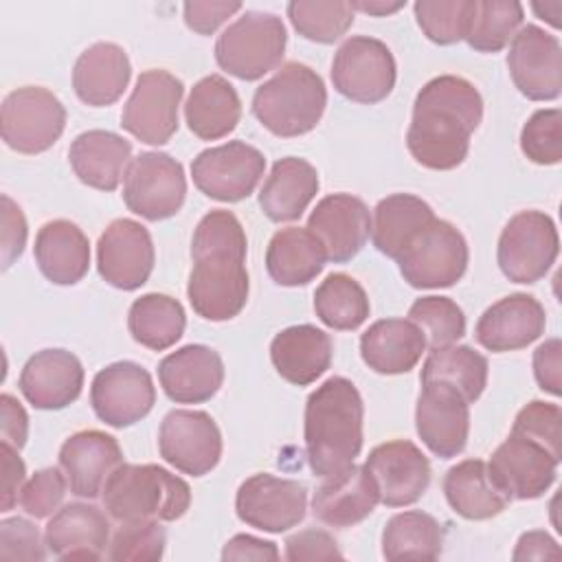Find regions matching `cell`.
Returning <instances> with one entry per match:
<instances>
[{
  "mask_svg": "<svg viewBox=\"0 0 562 562\" xmlns=\"http://www.w3.org/2000/svg\"><path fill=\"white\" fill-rule=\"evenodd\" d=\"M443 494L452 512L468 520L494 518L509 505V496L492 481L487 463L481 459L452 465L443 476Z\"/></svg>",
  "mask_w": 562,
  "mask_h": 562,
  "instance_id": "obj_37",
  "label": "cell"
},
{
  "mask_svg": "<svg viewBox=\"0 0 562 562\" xmlns=\"http://www.w3.org/2000/svg\"><path fill=\"white\" fill-rule=\"evenodd\" d=\"M187 198L182 165L165 151H140L123 178V202L149 222L173 217Z\"/></svg>",
  "mask_w": 562,
  "mask_h": 562,
  "instance_id": "obj_10",
  "label": "cell"
},
{
  "mask_svg": "<svg viewBox=\"0 0 562 562\" xmlns=\"http://www.w3.org/2000/svg\"><path fill=\"white\" fill-rule=\"evenodd\" d=\"M334 345L327 331L316 325H292L270 342V360L277 373L296 386L316 382L331 364Z\"/></svg>",
  "mask_w": 562,
  "mask_h": 562,
  "instance_id": "obj_29",
  "label": "cell"
},
{
  "mask_svg": "<svg viewBox=\"0 0 562 562\" xmlns=\"http://www.w3.org/2000/svg\"><path fill=\"white\" fill-rule=\"evenodd\" d=\"M285 560H342L338 542L325 529H303L285 540Z\"/></svg>",
  "mask_w": 562,
  "mask_h": 562,
  "instance_id": "obj_52",
  "label": "cell"
},
{
  "mask_svg": "<svg viewBox=\"0 0 562 562\" xmlns=\"http://www.w3.org/2000/svg\"><path fill=\"white\" fill-rule=\"evenodd\" d=\"M18 384L31 406L59 411L81 395L83 367L66 349H42L26 360Z\"/></svg>",
  "mask_w": 562,
  "mask_h": 562,
  "instance_id": "obj_24",
  "label": "cell"
},
{
  "mask_svg": "<svg viewBox=\"0 0 562 562\" xmlns=\"http://www.w3.org/2000/svg\"><path fill=\"white\" fill-rule=\"evenodd\" d=\"M547 314L542 303L525 292L509 294L492 303L476 321L474 336L479 345L494 353L516 351L544 334Z\"/></svg>",
  "mask_w": 562,
  "mask_h": 562,
  "instance_id": "obj_23",
  "label": "cell"
},
{
  "mask_svg": "<svg viewBox=\"0 0 562 562\" xmlns=\"http://www.w3.org/2000/svg\"><path fill=\"white\" fill-rule=\"evenodd\" d=\"M560 237L555 222L542 211H520L501 231L496 259L514 283H536L555 263Z\"/></svg>",
  "mask_w": 562,
  "mask_h": 562,
  "instance_id": "obj_8",
  "label": "cell"
},
{
  "mask_svg": "<svg viewBox=\"0 0 562 562\" xmlns=\"http://www.w3.org/2000/svg\"><path fill=\"white\" fill-rule=\"evenodd\" d=\"M26 217L22 209L2 193V268H11V263L22 255L26 246Z\"/></svg>",
  "mask_w": 562,
  "mask_h": 562,
  "instance_id": "obj_54",
  "label": "cell"
},
{
  "mask_svg": "<svg viewBox=\"0 0 562 562\" xmlns=\"http://www.w3.org/2000/svg\"><path fill=\"white\" fill-rule=\"evenodd\" d=\"M156 402V386L147 369L132 360H121L97 371L90 384L94 415L112 428L140 422Z\"/></svg>",
  "mask_w": 562,
  "mask_h": 562,
  "instance_id": "obj_15",
  "label": "cell"
},
{
  "mask_svg": "<svg viewBox=\"0 0 562 562\" xmlns=\"http://www.w3.org/2000/svg\"><path fill=\"white\" fill-rule=\"evenodd\" d=\"M520 149L536 165L562 160V112L558 108L536 110L520 132Z\"/></svg>",
  "mask_w": 562,
  "mask_h": 562,
  "instance_id": "obj_48",
  "label": "cell"
},
{
  "mask_svg": "<svg viewBox=\"0 0 562 562\" xmlns=\"http://www.w3.org/2000/svg\"><path fill=\"white\" fill-rule=\"evenodd\" d=\"M307 490L299 481L259 472L248 476L235 496L241 522L268 533H281L305 518Z\"/></svg>",
  "mask_w": 562,
  "mask_h": 562,
  "instance_id": "obj_16",
  "label": "cell"
},
{
  "mask_svg": "<svg viewBox=\"0 0 562 562\" xmlns=\"http://www.w3.org/2000/svg\"><path fill=\"white\" fill-rule=\"evenodd\" d=\"M481 119L483 99L474 83L457 75H439L415 97L406 147L426 169H454L465 160Z\"/></svg>",
  "mask_w": 562,
  "mask_h": 562,
  "instance_id": "obj_2",
  "label": "cell"
},
{
  "mask_svg": "<svg viewBox=\"0 0 562 562\" xmlns=\"http://www.w3.org/2000/svg\"><path fill=\"white\" fill-rule=\"evenodd\" d=\"M46 540L42 542L40 529L26 518H4L0 522V560L42 562L46 558Z\"/></svg>",
  "mask_w": 562,
  "mask_h": 562,
  "instance_id": "obj_51",
  "label": "cell"
},
{
  "mask_svg": "<svg viewBox=\"0 0 562 562\" xmlns=\"http://www.w3.org/2000/svg\"><path fill=\"white\" fill-rule=\"evenodd\" d=\"M35 261L55 285L79 283L90 268V241L70 220L46 222L35 235Z\"/></svg>",
  "mask_w": 562,
  "mask_h": 562,
  "instance_id": "obj_32",
  "label": "cell"
},
{
  "mask_svg": "<svg viewBox=\"0 0 562 562\" xmlns=\"http://www.w3.org/2000/svg\"><path fill=\"white\" fill-rule=\"evenodd\" d=\"M66 474L59 468L37 470L20 490V507L33 518H48L66 496Z\"/></svg>",
  "mask_w": 562,
  "mask_h": 562,
  "instance_id": "obj_50",
  "label": "cell"
},
{
  "mask_svg": "<svg viewBox=\"0 0 562 562\" xmlns=\"http://www.w3.org/2000/svg\"><path fill=\"white\" fill-rule=\"evenodd\" d=\"M522 18L525 9L516 0H474L465 42L479 53H498L518 33Z\"/></svg>",
  "mask_w": 562,
  "mask_h": 562,
  "instance_id": "obj_43",
  "label": "cell"
},
{
  "mask_svg": "<svg viewBox=\"0 0 562 562\" xmlns=\"http://www.w3.org/2000/svg\"><path fill=\"white\" fill-rule=\"evenodd\" d=\"M380 503L386 507H406L417 503L430 485V463L426 454L408 439H393L375 446L367 461Z\"/></svg>",
  "mask_w": 562,
  "mask_h": 562,
  "instance_id": "obj_21",
  "label": "cell"
},
{
  "mask_svg": "<svg viewBox=\"0 0 562 562\" xmlns=\"http://www.w3.org/2000/svg\"><path fill=\"white\" fill-rule=\"evenodd\" d=\"M239 119V94L222 75H206L191 88L184 103V121L198 138H224L237 127Z\"/></svg>",
  "mask_w": 562,
  "mask_h": 562,
  "instance_id": "obj_35",
  "label": "cell"
},
{
  "mask_svg": "<svg viewBox=\"0 0 562 562\" xmlns=\"http://www.w3.org/2000/svg\"><path fill=\"white\" fill-rule=\"evenodd\" d=\"M158 380L171 402L202 404L220 391L224 362L222 356L206 345H184L160 360Z\"/></svg>",
  "mask_w": 562,
  "mask_h": 562,
  "instance_id": "obj_26",
  "label": "cell"
},
{
  "mask_svg": "<svg viewBox=\"0 0 562 562\" xmlns=\"http://www.w3.org/2000/svg\"><path fill=\"white\" fill-rule=\"evenodd\" d=\"M408 321L422 329L430 351L454 345L465 334L463 310L450 296L430 294L417 299L408 310Z\"/></svg>",
  "mask_w": 562,
  "mask_h": 562,
  "instance_id": "obj_45",
  "label": "cell"
},
{
  "mask_svg": "<svg viewBox=\"0 0 562 562\" xmlns=\"http://www.w3.org/2000/svg\"><path fill=\"white\" fill-rule=\"evenodd\" d=\"M132 77L127 53L114 42H97L88 46L75 61V94L92 108L112 105L121 99Z\"/></svg>",
  "mask_w": 562,
  "mask_h": 562,
  "instance_id": "obj_30",
  "label": "cell"
},
{
  "mask_svg": "<svg viewBox=\"0 0 562 562\" xmlns=\"http://www.w3.org/2000/svg\"><path fill=\"white\" fill-rule=\"evenodd\" d=\"M101 494L105 512L116 522H171L191 505L189 483L156 463H121Z\"/></svg>",
  "mask_w": 562,
  "mask_h": 562,
  "instance_id": "obj_4",
  "label": "cell"
},
{
  "mask_svg": "<svg viewBox=\"0 0 562 562\" xmlns=\"http://www.w3.org/2000/svg\"><path fill=\"white\" fill-rule=\"evenodd\" d=\"M413 11L424 35L439 46H448L465 40L474 0H417Z\"/></svg>",
  "mask_w": 562,
  "mask_h": 562,
  "instance_id": "obj_46",
  "label": "cell"
},
{
  "mask_svg": "<svg viewBox=\"0 0 562 562\" xmlns=\"http://www.w3.org/2000/svg\"><path fill=\"white\" fill-rule=\"evenodd\" d=\"M44 540L59 560H101L110 544V520L94 505L68 503L48 520Z\"/></svg>",
  "mask_w": 562,
  "mask_h": 562,
  "instance_id": "obj_27",
  "label": "cell"
},
{
  "mask_svg": "<svg viewBox=\"0 0 562 562\" xmlns=\"http://www.w3.org/2000/svg\"><path fill=\"white\" fill-rule=\"evenodd\" d=\"M422 382H446L468 404L476 402L487 384V358L468 345L432 349L422 367Z\"/></svg>",
  "mask_w": 562,
  "mask_h": 562,
  "instance_id": "obj_41",
  "label": "cell"
},
{
  "mask_svg": "<svg viewBox=\"0 0 562 562\" xmlns=\"http://www.w3.org/2000/svg\"><path fill=\"white\" fill-rule=\"evenodd\" d=\"M562 555L558 542L547 531H525L512 553L514 560H558Z\"/></svg>",
  "mask_w": 562,
  "mask_h": 562,
  "instance_id": "obj_59",
  "label": "cell"
},
{
  "mask_svg": "<svg viewBox=\"0 0 562 562\" xmlns=\"http://www.w3.org/2000/svg\"><path fill=\"white\" fill-rule=\"evenodd\" d=\"M426 351L422 329L408 318H382L369 325L360 338V356L369 369L382 375L411 371Z\"/></svg>",
  "mask_w": 562,
  "mask_h": 562,
  "instance_id": "obj_33",
  "label": "cell"
},
{
  "mask_svg": "<svg viewBox=\"0 0 562 562\" xmlns=\"http://www.w3.org/2000/svg\"><path fill=\"white\" fill-rule=\"evenodd\" d=\"M160 457L176 470L204 476L222 459V432L204 411H169L158 430Z\"/></svg>",
  "mask_w": 562,
  "mask_h": 562,
  "instance_id": "obj_14",
  "label": "cell"
},
{
  "mask_svg": "<svg viewBox=\"0 0 562 562\" xmlns=\"http://www.w3.org/2000/svg\"><path fill=\"white\" fill-rule=\"evenodd\" d=\"M435 220V211L428 202L413 193H393L378 202L371 220V239L373 246L397 259L408 241Z\"/></svg>",
  "mask_w": 562,
  "mask_h": 562,
  "instance_id": "obj_38",
  "label": "cell"
},
{
  "mask_svg": "<svg viewBox=\"0 0 562 562\" xmlns=\"http://www.w3.org/2000/svg\"><path fill=\"white\" fill-rule=\"evenodd\" d=\"M285 44L288 33L279 15L246 11L217 37L215 61L228 75L241 81H255L281 64Z\"/></svg>",
  "mask_w": 562,
  "mask_h": 562,
  "instance_id": "obj_6",
  "label": "cell"
},
{
  "mask_svg": "<svg viewBox=\"0 0 562 562\" xmlns=\"http://www.w3.org/2000/svg\"><path fill=\"white\" fill-rule=\"evenodd\" d=\"M323 244L334 263L351 261L371 235V215L367 204L351 193H331L318 200L305 226Z\"/></svg>",
  "mask_w": 562,
  "mask_h": 562,
  "instance_id": "obj_22",
  "label": "cell"
},
{
  "mask_svg": "<svg viewBox=\"0 0 562 562\" xmlns=\"http://www.w3.org/2000/svg\"><path fill=\"white\" fill-rule=\"evenodd\" d=\"M246 233L241 222L224 209L209 211L191 239L193 268L187 296L193 312L206 321H231L248 301Z\"/></svg>",
  "mask_w": 562,
  "mask_h": 562,
  "instance_id": "obj_1",
  "label": "cell"
},
{
  "mask_svg": "<svg viewBox=\"0 0 562 562\" xmlns=\"http://www.w3.org/2000/svg\"><path fill=\"white\" fill-rule=\"evenodd\" d=\"M512 430L538 441L558 461L562 459V411L558 404L542 400L529 402L518 411Z\"/></svg>",
  "mask_w": 562,
  "mask_h": 562,
  "instance_id": "obj_49",
  "label": "cell"
},
{
  "mask_svg": "<svg viewBox=\"0 0 562 562\" xmlns=\"http://www.w3.org/2000/svg\"><path fill=\"white\" fill-rule=\"evenodd\" d=\"M353 11H362V13H369V15H389V13H395L400 11L402 7H406V0H395V2H389V0H356L351 2Z\"/></svg>",
  "mask_w": 562,
  "mask_h": 562,
  "instance_id": "obj_60",
  "label": "cell"
},
{
  "mask_svg": "<svg viewBox=\"0 0 562 562\" xmlns=\"http://www.w3.org/2000/svg\"><path fill=\"white\" fill-rule=\"evenodd\" d=\"M558 465L560 461L544 446L512 430L492 452L487 470L509 501H531L553 485Z\"/></svg>",
  "mask_w": 562,
  "mask_h": 562,
  "instance_id": "obj_18",
  "label": "cell"
},
{
  "mask_svg": "<svg viewBox=\"0 0 562 562\" xmlns=\"http://www.w3.org/2000/svg\"><path fill=\"white\" fill-rule=\"evenodd\" d=\"M184 11V22L191 31L200 35H211L224 24L233 13L241 11V2H200V0H189L182 4Z\"/></svg>",
  "mask_w": 562,
  "mask_h": 562,
  "instance_id": "obj_53",
  "label": "cell"
},
{
  "mask_svg": "<svg viewBox=\"0 0 562 562\" xmlns=\"http://www.w3.org/2000/svg\"><path fill=\"white\" fill-rule=\"evenodd\" d=\"M468 241L457 226L446 220L426 224L395 259L404 281L419 290L450 288L468 268Z\"/></svg>",
  "mask_w": 562,
  "mask_h": 562,
  "instance_id": "obj_7",
  "label": "cell"
},
{
  "mask_svg": "<svg viewBox=\"0 0 562 562\" xmlns=\"http://www.w3.org/2000/svg\"><path fill=\"white\" fill-rule=\"evenodd\" d=\"M443 529L426 512L408 509L391 516L382 531V555L397 560H435L441 555Z\"/></svg>",
  "mask_w": 562,
  "mask_h": 562,
  "instance_id": "obj_40",
  "label": "cell"
},
{
  "mask_svg": "<svg viewBox=\"0 0 562 562\" xmlns=\"http://www.w3.org/2000/svg\"><path fill=\"white\" fill-rule=\"evenodd\" d=\"M397 68L391 48L369 35L347 37L331 61L334 88L356 103H380L395 86Z\"/></svg>",
  "mask_w": 562,
  "mask_h": 562,
  "instance_id": "obj_11",
  "label": "cell"
},
{
  "mask_svg": "<svg viewBox=\"0 0 562 562\" xmlns=\"http://www.w3.org/2000/svg\"><path fill=\"white\" fill-rule=\"evenodd\" d=\"M184 94L182 81L162 70L149 68L138 75L130 99L123 105L121 127L147 145H165L178 130V108Z\"/></svg>",
  "mask_w": 562,
  "mask_h": 562,
  "instance_id": "obj_12",
  "label": "cell"
},
{
  "mask_svg": "<svg viewBox=\"0 0 562 562\" xmlns=\"http://www.w3.org/2000/svg\"><path fill=\"white\" fill-rule=\"evenodd\" d=\"M364 404L356 384L327 378L305 402V454L310 470L325 479L349 468L362 450Z\"/></svg>",
  "mask_w": 562,
  "mask_h": 562,
  "instance_id": "obj_3",
  "label": "cell"
},
{
  "mask_svg": "<svg viewBox=\"0 0 562 562\" xmlns=\"http://www.w3.org/2000/svg\"><path fill=\"white\" fill-rule=\"evenodd\" d=\"M327 88L316 70L301 61L283 64L252 94V114L281 138L312 132L323 119Z\"/></svg>",
  "mask_w": 562,
  "mask_h": 562,
  "instance_id": "obj_5",
  "label": "cell"
},
{
  "mask_svg": "<svg viewBox=\"0 0 562 562\" xmlns=\"http://www.w3.org/2000/svg\"><path fill=\"white\" fill-rule=\"evenodd\" d=\"M318 171L312 162L285 156L277 160L259 191V206L272 222H294L318 193Z\"/></svg>",
  "mask_w": 562,
  "mask_h": 562,
  "instance_id": "obj_34",
  "label": "cell"
},
{
  "mask_svg": "<svg viewBox=\"0 0 562 562\" xmlns=\"http://www.w3.org/2000/svg\"><path fill=\"white\" fill-rule=\"evenodd\" d=\"M263 169V154L244 140L209 147L191 162L193 184L217 202H239L248 198L259 184Z\"/></svg>",
  "mask_w": 562,
  "mask_h": 562,
  "instance_id": "obj_13",
  "label": "cell"
},
{
  "mask_svg": "<svg viewBox=\"0 0 562 562\" xmlns=\"http://www.w3.org/2000/svg\"><path fill=\"white\" fill-rule=\"evenodd\" d=\"M2 140L18 154L50 149L66 127L61 101L42 86H24L9 92L0 110Z\"/></svg>",
  "mask_w": 562,
  "mask_h": 562,
  "instance_id": "obj_9",
  "label": "cell"
},
{
  "mask_svg": "<svg viewBox=\"0 0 562 562\" xmlns=\"http://www.w3.org/2000/svg\"><path fill=\"white\" fill-rule=\"evenodd\" d=\"M288 18L299 35L318 44H334L353 24L351 2H307L294 0L285 7Z\"/></svg>",
  "mask_w": 562,
  "mask_h": 562,
  "instance_id": "obj_44",
  "label": "cell"
},
{
  "mask_svg": "<svg viewBox=\"0 0 562 562\" xmlns=\"http://www.w3.org/2000/svg\"><path fill=\"white\" fill-rule=\"evenodd\" d=\"M222 560H279V549L270 540L250 533H237L224 544Z\"/></svg>",
  "mask_w": 562,
  "mask_h": 562,
  "instance_id": "obj_57",
  "label": "cell"
},
{
  "mask_svg": "<svg viewBox=\"0 0 562 562\" xmlns=\"http://www.w3.org/2000/svg\"><path fill=\"white\" fill-rule=\"evenodd\" d=\"M68 160L83 184L114 191L132 162V143L108 130H88L70 143Z\"/></svg>",
  "mask_w": 562,
  "mask_h": 562,
  "instance_id": "obj_31",
  "label": "cell"
},
{
  "mask_svg": "<svg viewBox=\"0 0 562 562\" xmlns=\"http://www.w3.org/2000/svg\"><path fill=\"white\" fill-rule=\"evenodd\" d=\"M187 316L169 294L149 292L136 299L127 312V329L132 338L154 351H165L176 345L184 334Z\"/></svg>",
  "mask_w": 562,
  "mask_h": 562,
  "instance_id": "obj_39",
  "label": "cell"
},
{
  "mask_svg": "<svg viewBox=\"0 0 562 562\" xmlns=\"http://www.w3.org/2000/svg\"><path fill=\"white\" fill-rule=\"evenodd\" d=\"M514 86L531 101H553L562 92L560 40L536 24L522 26L507 53Z\"/></svg>",
  "mask_w": 562,
  "mask_h": 562,
  "instance_id": "obj_17",
  "label": "cell"
},
{
  "mask_svg": "<svg viewBox=\"0 0 562 562\" xmlns=\"http://www.w3.org/2000/svg\"><path fill=\"white\" fill-rule=\"evenodd\" d=\"M165 544L167 533L158 520L121 522L108 544L105 558L114 562H156L162 558Z\"/></svg>",
  "mask_w": 562,
  "mask_h": 562,
  "instance_id": "obj_47",
  "label": "cell"
},
{
  "mask_svg": "<svg viewBox=\"0 0 562 562\" xmlns=\"http://www.w3.org/2000/svg\"><path fill=\"white\" fill-rule=\"evenodd\" d=\"M0 454H2V472H4L2 512H9L20 501V490L26 479V468H24V461L18 457V450L9 443L0 446Z\"/></svg>",
  "mask_w": 562,
  "mask_h": 562,
  "instance_id": "obj_58",
  "label": "cell"
},
{
  "mask_svg": "<svg viewBox=\"0 0 562 562\" xmlns=\"http://www.w3.org/2000/svg\"><path fill=\"white\" fill-rule=\"evenodd\" d=\"M314 312L331 329H358L371 312L364 288L345 272H331L314 292Z\"/></svg>",
  "mask_w": 562,
  "mask_h": 562,
  "instance_id": "obj_42",
  "label": "cell"
},
{
  "mask_svg": "<svg viewBox=\"0 0 562 562\" xmlns=\"http://www.w3.org/2000/svg\"><path fill=\"white\" fill-rule=\"evenodd\" d=\"M380 503L378 487L364 465L351 463L349 468L325 476L312 498V514L338 529L362 522Z\"/></svg>",
  "mask_w": 562,
  "mask_h": 562,
  "instance_id": "obj_28",
  "label": "cell"
},
{
  "mask_svg": "<svg viewBox=\"0 0 562 562\" xmlns=\"http://www.w3.org/2000/svg\"><path fill=\"white\" fill-rule=\"evenodd\" d=\"M533 375L542 391L551 395L562 393V342L560 338H549L533 351Z\"/></svg>",
  "mask_w": 562,
  "mask_h": 562,
  "instance_id": "obj_55",
  "label": "cell"
},
{
  "mask_svg": "<svg viewBox=\"0 0 562 562\" xmlns=\"http://www.w3.org/2000/svg\"><path fill=\"white\" fill-rule=\"evenodd\" d=\"M156 261V250L149 231L130 217L114 220L97 241L99 274L119 290L140 288Z\"/></svg>",
  "mask_w": 562,
  "mask_h": 562,
  "instance_id": "obj_19",
  "label": "cell"
},
{
  "mask_svg": "<svg viewBox=\"0 0 562 562\" xmlns=\"http://www.w3.org/2000/svg\"><path fill=\"white\" fill-rule=\"evenodd\" d=\"M123 463L119 441L103 430H79L59 448V468L79 498H97L110 474Z\"/></svg>",
  "mask_w": 562,
  "mask_h": 562,
  "instance_id": "obj_25",
  "label": "cell"
},
{
  "mask_svg": "<svg viewBox=\"0 0 562 562\" xmlns=\"http://www.w3.org/2000/svg\"><path fill=\"white\" fill-rule=\"evenodd\" d=\"M323 244L307 228L288 226L272 235L266 250V268L277 285L296 288L314 281L325 268Z\"/></svg>",
  "mask_w": 562,
  "mask_h": 562,
  "instance_id": "obj_36",
  "label": "cell"
},
{
  "mask_svg": "<svg viewBox=\"0 0 562 562\" xmlns=\"http://www.w3.org/2000/svg\"><path fill=\"white\" fill-rule=\"evenodd\" d=\"M531 9L536 11L538 18L547 20L551 26H560V13H562V0H551V2H533Z\"/></svg>",
  "mask_w": 562,
  "mask_h": 562,
  "instance_id": "obj_61",
  "label": "cell"
},
{
  "mask_svg": "<svg viewBox=\"0 0 562 562\" xmlns=\"http://www.w3.org/2000/svg\"><path fill=\"white\" fill-rule=\"evenodd\" d=\"M415 428L424 446L439 459L457 457L470 432V404L446 382H422Z\"/></svg>",
  "mask_w": 562,
  "mask_h": 562,
  "instance_id": "obj_20",
  "label": "cell"
},
{
  "mask_svg": "<svg viewBox=\"0 0 562 562\" xmlns=\"http://www.w3.org/2000/svg\"><path fill=\"white\" fill-rule=\"evenodd\" d=\"M0 437L2 443L20 450L29 437V415L24 406L9 393L0 395Z\"/></svg>",
  "mask_w": 562,
  "mask_h": 562,
  "instance_id": "obj_56",
  "label": "cell"
}]
</instances>
